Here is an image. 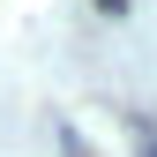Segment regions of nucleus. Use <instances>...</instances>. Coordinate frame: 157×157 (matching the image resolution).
<instances>
[{"mask_svg": "<svg viewBox=\"0 0 157 157\" xmlns=\"http://www.w3.org/2000/svg\"><path fill=\"white\" fill-rule=\"evenodd\" d=\"M127 142H135V157H157V120L150 112H127Z\"/></svg>", "mask_w": 157, "mask_h": 157, "instance_id": "f257e3e1", "label": "nucleus"}, {"mask_svg": "<svg viewBox=\"0 0 157 157\" xmlns=\"http://www.w3.org/2000/svg\"><path fill=\"white\" fill-rule=\"evenodd\" d=\"M97 8H105V15H127V0H97Z\"/></svg>", "mask_w": 157, "mask_h": 157, "instance_id": "f03ea898", "label": "nucleus"}]
</instances>
